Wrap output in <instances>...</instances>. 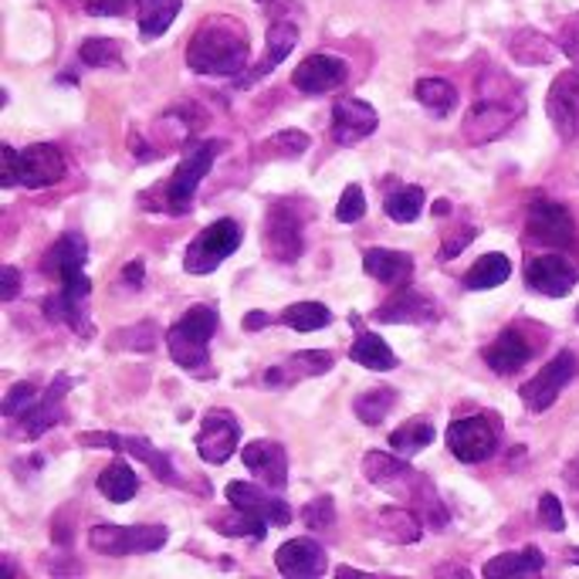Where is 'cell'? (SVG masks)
Returning <instances> with one entry per match:
<instances>
[{"mask_svg": "<svg viewBox=\"0 0 579 579\" xmlns=\"http://www.w3.org/2000/svg\"><path fill=\"white\" fill-rule=\"evenodd\" d=\"M498 448V431L488 417L475 413V417H461L448 428V451L464 461V464H478L488 461Z\"/></svg>", "mask_w": 579, "mask_h": 579, "instance_id": "cell-10", "label": "cell"}, {"mask_svg": "<svg viewBox=\"0 0 579 579\" xmlns=\"http://www.w3.org/2000/svg\"><path fill=\"white\" fill-rule=\"evenodd\" d=\"M508 88H515V82L505 85V92H495L492 88V75L482 82L478 78V102L471 105V113L464 119V136L467 143H492L498 139L502 133H508V126L522 116L525 102L522 95H508Z\"/></svg>", "mask_w": 579, "mask_h": 579, "instance_id": "cell-4", "label": "cell"}, {"mask_svg": "<svg viewBox=\"0 0 579 579\" xmlns=\"http://www.w3.org/2000/svg\"><path fill=\"white\" fill-rule=\"evenodd\" d=\"M529 231L539 244H549V248H569L576 238L569 210L556 200H536L529 207Z\"/></svg>", "mask_w": 579, "mask_h": 579, "instance_id": "cell-20", "label": "cell"}, {"mask_svg": "<svg viewBox=\"0 0 579 579\" xmlns=\"http://www.w3.org/2000/svg\"><path fill=\"white\" fill-rule=\"evenodd\" d=\"M431 441H434V424H431L428 417H410L407 424H400V428L390 434V448H393V454H400V457H410V454H417V451H424Z\"/></svg>", "mask_w": 579, "mask_h": 579, "instance_id": "cell-36", "label": "cell"}, {"mask_svg": "<svg viewBox=\"0 0 579 579\" xmlns=\"http://www.w3.org/2000/svg\"><path fill=\"white\" fill-rule=\"evenodd\" d=\"M362 475H366V482L377 485L380 492H387L393 498H403V502H420L428 512H438L448 522V515H444V508L438 502L434 485L420 475V471H413L407 461H400V454L393 457V454H383V451H370L362 457Z\"/></svg>", "mask_w": 579, "mask_h": 579, "instance_id": "cell-3", "label": "cell"}, {"mask_svg": "<svg viewBox=\"0 0 579 579\" xmlns=\"http://www.w3.org/2000/svg\"><path fill=\"white\" fill-rule=\"evenodd\" d=\"M72 390V377H65V373H59L55 377V383H51L41 397H38V403L28 410V413H21L18 420H21V428H18V438H24V441H34V438H41L48 428H55V424H62V420L69 417L65 413V393Z\"/></svg>", "mask_w": 579, "mask_h": 579, "instance_id": "cell-13", "label": "cell"}, {"mask_svg": "<svg viewBox=\"0 0 579 579\" xmlns=\"http://www.w3.org/2000/svg\"><path fill=\"white\" fill-rule=\"evenodd\" d=\"M244 234H241V224L231 221V218H221L210 228H203L183 251V272L190 275H210L224 265V257H231L238 248H241Z\"/></svg>", "mask_w": 579, "mask_h": 579, "instance_id": "cell-6", "label": "cell"}, {"mask_svg": "<svg viewBox=\"0 0 579 579\" xmlns=\"http://www.w3.org/2000/svg\"><path fill=\"white\" fill-rule=\"evenodd\" d=\"M377 126H380V116L370 102L346 95L333 105V139L339 146H352L366 136H373Z\"/></svg>", "mask_w": 579, "mask_h": 579, "instance_id": "cell-17", "label": "cell"}, {"mask_svg": "<svg viewBox=\"0 0 579 579\" xmlns=\"http://www.w3.org/2000/svg\"><path fill=\"white\" fill-rule=\"evenodd\" d=\"M95 488H98L105 498H109V502L123 505V502H129V498L139 492V475L133 471V464H129V461L116 457V461H109V467H105L102 475H98Z\"/></svg>", "mask_w": 579, "mask_h": 579, "instance_id": "cell-30", "label": "cell"}, {"mask_svg": "<svg viewBox=\"0 0 579 579\" xmlns=\"http://www.w3.org/2000/svg\"><path fill=\"white\" fill-rule=\"evenodd\" d=\"M508 51H512V59L522 62V65H549L556 59V44L546 34L533 31V28L515 31L512 41H508Z\"/></svg>", "mask_w": 579, "mask_h": 579, "instance_id": "cell-34", "label": "cell"}, {"mask_svg": "<svg viewBox=\"0 0 579 579\" xmlns=\"http://www.w3.org/2000/svg\"><path fill=\"white\" fill-rule=\"evenodd\" d=\"M333 370V356L323 349H305V352H292L285 362L272 366L265 373L269 387H295L298 380H312V377H323Z\"/></svg>", "mask_w": 579, "mask_h": 579, "instance_id": "cell-25", "label": "cell"}, {"mask_svg": "<svg viewBox=\"0 0 579 579\" xmlns=\"http://www.w3.org/2000/svg\"><path fill=\"white\" fill-rule=\"evenodd\" d=\"M475 234H478L475 228H461L457 234H451V238L444 241V248H441V257H444V261H451L454 254H461V251H464L471 241H475Z\"/></svg>", "mask_w": 579, "mask_h": 579, "instance_id": "cell-52", "label": "cell"}, {"mask_svg": "<svg viewBox=\"0 0 579 579\" xmlns=\"http://www.w3.org/2000/svg\"><path fill=\"white\" fill-rule=\"evenodd\" d=\"M238 438H241L238 417L224 407H214L203 413V424L197 431V454L207 464H224L238 451Z\"/></svg>", "mask_w": 579, "mask_h": 579, "instance_id": "cell-11", "label": "cell"}, {"mask_svg": "<svg viewBox=\"0 0 579 579\" xmlns=\"http://www.w3.org/2000/svg\"><path fill=\"white\" fill-rule=\"evenodd\" d=\"M529 359H533V346L525 343V336L515 333V329H505V333L485 349V362L492 366V373H498V377L518 373Z\"/></svg>", "mask_w": 579, "mask_h": 579, "instance_id": "cell-28", "label": "cell"}, {"mask_svg": "<svg viewBox=\"0 0 579 579\" xmlns=\"http://www.w3.org/2000/svg\"><path fill=\"white\" fill-rule=\"evenodd\" d=\"M393 407H397V390H393V387H373V390L359 393L356 403H352L356 417L362 420V424H370V428L383 424V417H387Z\"/></svg>", "mask_w": 579, "mask_h": 579, "instance_id": "cell-39", "label": "cell"}, {"mask_svg": "<svg viewBox=\"0 0 579 579\" xmlns=\"http://www.w3.org/2000/svg\"><path fill=\"white\" fill-rule=\"evenodd\" d=\"M308 146H312V139L302 129H282L257 146V156L261 160H298V156H305Z\"/></svg>", "mask_w": 579, "mask_h": 579, "instance_id": "cell-38", "label": "cell"}, {"mask_svg": "<svg viewBox=\"0 0 579 579\" xmlns=\"http://www.w3.org/2000/svg\"><path fill=\"white\" fill-rule=\"evenodd\" d=\"M546 566V556L529 546V549H518V552H502L495 559L485 562V576L488 579H502V576H539Z\"/></svg>", "mask_w": 579, "mask_h": 579, "instance_id": "cell-32", "label": "cell"}, {"mask_svg": "<svg viewBox=\"0 0 579 579\" xmlns=\"http://www.w3.org/2000/svg\"><path fill=\"white\" fill-rule=\"evenodd\" d=\"M133 8V0H85V11L92 18H119Z\"/></svg>", "mask_w": 579, "mask_h": 579, "instance_id": "cell-49", "label": "cell"}, {"mask_svg": "<svg viewBox=\"0 0 579 579\" xmlns=\"http://www.w3.org/2000/svg\"><path fill=\"white\" fill-rule=\"evenodd\" d=\"M269 323H272V319H269L265 312H251L248 319H244V329H261V326H269Z\"/></svg>", "mask_w": 579, "mask_h": 579, "instance_id": "cell-56", "label": "cell"}, {"mask_svg": "<svg viewBox=\"0 0 579 579\" xmlns=\"http://www.w3.org/2000/svg\"><path fill=\"white\" fill-rule=\"evenodd\" d=\"M218 329V308L214 305H193L187 315L170 326L167 333V349L177 366L190 373H200L203 366H210V336Z\"/></svg>", "mask_w": 579, "mask_h": 579, "instance_id": "cell-5", "label": "cell"}, {"mask_svg": "<svg viewBox=\"0 0 579 579\" xmlns=\"http://www.w3.org/2000/svg\"><path fill=\"white\" fill-rule=\"evenodd\" d=\"M349 78V65L336 55H308L295 72H292V85L305 95H323L333 92L339 85H346Z\"/></svg>", "mask_w": 579, "mask_h": 579, "instance_id": "cell-19", "label": "cell"}, {"mask_svg": "<svg viewBox=\"0 0 579 579\" xmlns=\"http://www.w3.org/2000/svg\"><path fill=\"white\" fill-rule=\"evenodd\" d=\"M170 533L164 525H92L88 529V546L102 556H143V552H156L160 546H167Z\"/></svg>", "mask_w": 579, "mask_h": 579, "instance_id": "cell-8", "label": "cell"}, {"mask_svg": "<svg viewBox=\"0 0 579 579\" xmlns=\"http://www.w3.org/2000/svg\"><path fill=\"white\" fill-rule=\"evenodd\" d=\"M21 180V152L14 146H0V187H14Z\"/></svg>", "mask_w": 579, "mask_h": 579, "instance_id": "cell-48", "label": "cell"}, {"mask_svg": "<svg viewBox=\"0 0 579 579\" xmlns=\"http://www.w3.org/2000/svg\"><path fill=\"white\" fill-rule=\"evenodd\" d=\"M221 149H224L221 139H203V143H193V146L183 149V160H180V167L173 170V177H170V183L164 190L170 214H187L200 180L210 173V167H214Z\"/></svg>", "mask_w": 579, "mask_h": 579, "instance_id": "cell-7", "label": "cell"}, {"mask_svg": "<svg viewBox=\"0 0 579 579\" xmlns=\"http://www.w3.org/2000/svg\"><path fill=\"white\" fill-rule=\"evenodd\" d=\"M298 44V28L292 24V21H275L272 28H269V51L261 55V62L251 69V72H241L238 75V88H251L254 82H261L265 75H272L288 55H292V48Z\"/></svg>", "mask_w": 579, "mask_h": 579, "instance_id": "cell-24", "label": "cell"}, {"mask_svg": "<svg viewBox=\"0 0 579 579\" xmlns=\"http://www.w3.org/2000/svg\"><path fill=\"white\" fill-rule=\"evenodd\" d=\"M362 214H366V193H362V187L349 183V187L343 190L339 203H336V221L356 224V221H362Z\"/></svg>", "mask_w": 579, "mask_h": 579, "instance_id": "cell-45", "label": "cell"}, {"mask_svg": "<svg viewBox=\"0 0 579 579\" xmlns=\"http://www.w3.org/2000/svg\"><path fill=\"white\" fill-rule=\"evenodd\" d=\"M512 275V261L502 254V251H488L482 254L475 265H471V272L464 275V288L471 292H488V288H498L505 285Z\"/></svg>", "mask_w": 579, "mask_h": 579, "instance_id": "cell-31", "label": "cell"}, {"mask_svg": "<svg viewBox=\"0 0 579 579\" xmlns=\"http://www.w3.org/2000/svg\"><path fill=\"white\" fill-rule=\"evenodd\" d=\"M152 336H156V326L152 323H143L129 333H113V339H126L119 346H129V349H149L152 346Z\"/></svg>", "mask_w": 579, "mask_h": 579, "instance_id": "cell-50", "label": "cell"}, {"mask_svg": "<svg viewBox=\"0 0 579 579\" xmlns=\"http://www.w3.org/2000/svg\"><path fill=\"white\" fill-rule=\"evenodd\" d=\"M248 59H251L248 28L228 14L207 18L187 44V69L197 75H241Z\"/></svg>", "mask_w": 579, "mask_h": 579, "instance_id": "cell-2", "label": "cell"}, {"mask_svg": "<svg viewBox=\"0 0 579 579\" xmlns=\"http://www.w3.org/2000/svg\"><path fill=\"white\" fill-rule=\"evenodd\" d=\"M38 390H34V383H14L11 390H8V397H4V417H11V420H18L21 413H28L34 403H38Z\"/></svg>", "mask_w": 579, "mask_h": 579, "instance_id": "cell-46", "label": "cell"}, {"mask_svg": "<svg viewBox=\"0 0 579 579\" xmlns=\"http://www.w3.org/2000/svg\"><path fill=\"white\" fill-rule=\"evenodd\" d=\"M438 576H471V569H464V566H444V569H438Z\"/></svg>", "mask_w": 579, "mask_h": 579, "instance_id": "cell-57", "label": "cell"}, {"mask_svg": "<svg viewBox=\"0 0 579 579\" xmlns=\"http://www.w3.org/2000/svg\"><path fill=\"white\" fill-rule=\"evenodd\" d=\"M78 59L92 69H119L123 65V51L113 38H88L78 51Z\"/></svg>", "mask_w": 579, "mask_h": 579, "instance_id": "cell-43", "label": "cell"}, {"mask_svg": "<svg viewBox=\"0 0 579 579\" xmlns=\"http://www.w3.org/2000/svg\"><path fill=\"white\" fill-rule=\"evenodd\" d=\"M576 377V356L569 352V349H562L559 356H552L543 370L522 387V403L529 407V410H536V413H543V410H549L552 403H556V397L562 393V387L569 383Z\"/></svg>", "mask_w": 579, "mask_h": 579, "instance_id": "cell-12", "label": "cell"}, {"mask_svg": "<svg viewBox=\"0 0 579 579\" xmlns=\"http://www.w3.org/2000/svg\"><path fill=\"white\" fill-rule=\"evenodd\" d=\"M420 210H424V190L420 187H400L397 193L387 197V218L397 221V224L417 221Z\"/></svg>", "mask_w": 579, "mask_h": 579, "instance_id": "cell-42", "label": "cell"}, {"mask_svg": "<svg viewBox=\"0 0 579 579\" xmlns=\"http://www.w3.org/2000/svg\"><path fill=\"white\" fill-rule=\"evenodd\" d=\"M180 14V0H139V34L146 41L167 34Z\"/></svg>", "mask_w": 579, "mask_h": 579, "instance_id": "cell-35", "label": "cell"}, {"mask_svg": "<svg viewBox=\"0 0 579 579\" xmlns=\"http://www.w3.org/2000/svg\"><path fill=\"white\" fill-rule=\"evenodd\" d=\"M302 522H305V529H333L336 525V502L329 498V495H323V498H312L305 508H302Z\"/></svg>", "mask_w": 579, "mask_h": 579, "instance_id": "cell-44", "label": "cell"}, {"mask_svg": "<svg viewBox=\"0 0 579 579\" xmlns=\"http://www.w3.org/2000/svg\"><path fill=\"white\" fill-rule=\"evenodd\" d=\"M0 282H4V288H0V298H4V302H11L21 292V272L11 269V265H4V272H0Z\"/></svg>", "mask_w": 579, "mask_h": 579, "instance_id": "cell-53", "label": "cell"}, {"mask_svg": "<svg viewBox=\"0 0 579 579\" xmlns=\"http://www.w3.org/2000/svg\"><path fill=\"white\" fill-rule=\"evenodd\" d=\"M282 323L295 333H315L333 323V312L323 302H295L292 308L282 312Z\"/></svg>", "mask_w": 579, "mask_h": 579, "instance_id": "cell-40", "label": "cell"}, {"mask_svg": "<svg viewBox=\"0 0 579 579\" xmlns=\"http://www.w3.org/2000/svg\"><path fill=\"white\" fill-rule=\"evenodd\" d=\"M275 566L282 576H298V579H312V576H323L329 569L326 562V549L312 539H292L275 552Z\"/></svg>", "mask_w": 579, "mask_h": 579, "instance_id": "cell-26", "label": "cell"}, {"mask_svg": "<svg viewBox=\"0 0 579 579\" xmlns=\"http://www.w3.org/2000/svg\"><path fill=\"white\" fill-rule=\"evenodd\" d=\"M569 559H572V562L579 566V546H576V549H569Z\"/></svg>", "mask_w": 579, "mask_h": 579, "instance_id": "cell-59", "label": "cell"}, {"mask_svg": "<svg viewBox=\"0 0 579 579\" xmlns=\"http://www.w3.org/2000/svg\"><path fill=\"white\" fill-rule=\"evenodd\" d=\"M214 525H218L221 536H231V539H234V536H238V539H265V533H269V522H265V518L248 515V512H241V508H231L228 515H218Z\"/></svg>", "mask_w": 579, "mask_h": 579, "instance_id": "cell-41", "label": "cell"}, {"mask_svg": "<svg viewBox=\"0 0 579 579\" xmlns=\"http://www.w3.org/2000/svg\"><path fill=\"white\" fill-rule=\"evenodd\" d=\"M377 319L387 326H424L438 319V302L410 285H400V292L377 308Z\"/></svg>", "mask_w": 579, "mask_h": 579, "instance_id": "cell-15", "label": "cell"}, {"mask_svg": "<svg viewBox=\"0 0 579 579\" xmlns=\"http://www.w3.org/2000/svg\"><path fill=\"white\" fill-rule=\"evenodd\" d=\"M546 113L562 139L579 136V72H562L546 98Z\"/></svg>", "mask_w": 579, "mask_h": 579, "instance_id": "cell-18", "label": "cell"}, {"mask_svg": "<svg viewBox=\"0 0 579 579\" xmlns=\"http://www.w3.org/2000/svg\"><path fill=\"white\" fill-rule=\"evenodd\" d=\"M265 248L282 265H288V261L302 254V218L288 203H272L265 221Z\"/></svg>", "mask_w": 579, "mask_h": 579, "instance_id": "cell-16", "label": "cell"}, {"mask_svg": "<svg viewBox=\"0 0 579 579\" xmlns=\"http://www.w3.org/2000/svg\"><path fill=\"white\" fill-rule=\"evenodd\" d=\"M123 278H126L133 288H139V282H143V261H129V265L123 269Z\"/></svg>", "mask_w": 579, "mask_h": 579, "instance_id": "cell-55", "label": "cell"}, {"mask_svg": "<svg viewBox=\"0 0 579 579\" xmlns=\"http://www.w3.org/2000/svg\"><path fill=\"white\" fill-rule=\"evenodd\" d=\"M539 518H543V525L549 533H562L566 529V515H562V502L552 495V492H546L543 498H539Z\"/></svg>", "mask_w": 579, "mask_h": 579, "instance_id": "cell-47", "label": "cell"}, {"mask_svg": "<svg viewBox=\"0 0 579 579\" xmlns=\"http://www.w3.org/2000/svg\"><path fill=\"white\" fill-rule=\"evenodd\" d=\"M78 444L82 448H109V451H123V454H133L139 457L149 471H156V478L180 488L183 478L177 475V467L170 464V457L160 451V448H152L146 438L139 434H113V431H88V434H78Z\"/></svg>", "mask_w": 579, "mask_h": 579, "instance_id": "cell-9", "label": "cell"}, {"mask_svg": "<svg viewBox=\"0 0 579 579\" xmlns=\"http://www.w3.org/2000/svg\"><path fill=\"white\" fill-rule=\"evenodd\" d=\"M261 8H265L275 21H282V14L285 11H292V8H298V0H257Z\"/></svg>", "mask_w": 579, "mask_h": 579, "instance_id": "cell-54", "label": "cell"}, {"mask_svg": "<svg viewBox=\"0 0 579 579\" xmlns=\"http://www.w3.org/2000/svg\"><path fill=\"white\" fill-rule=\"evenodd\" d=\"M362 272L383 282V285H407L413 275V257L407 251H390V248H370L362 254Z\"/></svg>", "mask_w": 579, "mask_h": 579, "instance_id": "cell-27", "label": "cell"}, {"mask_svg": "<svg viewBox=\"0 0 579 579\" xmlns=\"http://www.w3.org/2000/svg\"><path fill=\"white\" fill-rule=\"evenodd\" d=\"M413 92H417V102L424 105V109H428L431 116H438V119L451 116L454 105H457V92H454V85L444 82V78H420Z\"/></svg>", "mask_w": 579, "mask_h": 579, "instance_id": "cell-37", "label": "cell"}, {"mask_svg": "<svg viewBox=\"0 0 579 579\" xmlns=\"http://www.w3.org/2000/svg\"><path fill=\"white\" fill-rule=\"evenodd\" d=\"M224 495H228L231 508H241L248 515L265 518L269 525H288L292 522V508L278 495H269L265 488H257L251 482H231Z\"/></svg>", "mask_w": 579, "mask_h": 579, "instance_id": "cell-23", "label": "cell"}, {"mask_svg": "<svg viewBox=\"0 0 579 579\" xmlns=\"http://www.w3.org/2000/svg\"><path fill=\"white\" fill-rule=\"evenodd\" d=\"M336 576H339V579H346V576H349V579H356V576H366V572H362V569H352V566H339V569H336Z\"/></svg>", "mask_w": 579, "mask_h": 579, "instance_id": "cell-58", "label": "cell"}, {"mask_svg": "<svg viewBox=\"0 0 579 579\" xmlns=\"http://www.w3.org/2000/svg\"><path fill=\"white\" fill-rule=\"evenodd\" d=\"M559 48L579 65V14H572V18L562 24V31H559Z\"/></svg>", "mask_w": 579, "mask_h": 579, "instance_id": "cell-51", "label": "cell"}, {"mask_svg": "<svg viewBox=\"0 0 579 579\" xmlns=\"http://www.w3.org/2000/svg\"><path fill=\"white\" fill-rule=\"evenodd\" d=\"M241 461L269 488L282 492L288 485V454H285V448L278 441H251V444H244Z\"/></svg>", "mask_w": 579, "mask_h": 579, "instance_id": "cell-22", "label": "cell"}, {"mask_svg": "<svg viewBox=\"0 0 579 579\" xmlns=\"http://www.w3.org/2000/svg\"><path fill=\"white\" fill-rule=\"evenodd\" d=\"M576 323H579V308H576Z\"/></svg>", "mask_w": 579, "mask_h": 579, "instance_id": "cell-60", "label": "cell"}, {"mask_svg": "<svg viewBox=\"0 0 579 579\" xmlns=\"http://www.w3.org/2000/svg\"><path fill=\"white\" fill-rule=\"evenodd\" d=\"M65 177V156L51 143H34L21 149V183L28 190H44Z\"/></svg>", "mask_w": 579, "mask_h": 579, "instance_id": "cell-21", "label": "cell"}, {"mask_svg": "<svg viewBox=\"0 0 579 579\" xmlns=\"http://www.w3.org/2000/svg\"><path fill=\"white\" fill-rule=\"evenodd\" d=\"M377 522H380L383 536H387L390 543H400V546L420 543V536H424V522H420L410 508H400V505L380 508Z\"/></svg>", "mask_w": 579, "mask_h": 579, "instance_id": "cell-33", "label": "cell"}, {"mask_svg": "<svg viewBox=\"0 0 579 579\" xmlns=\"http://www.w3.org/2000/svg\"><path fill=\"white\" fill-rule=\"evenodd\" d=\"M85 257H88V244L78 231H69L55 241V248L44 257V272L55 275L62 292L55 298L44 302V315L51 319L69 323L75 333L88 336V323H85V298L92 292V282L85 275Z\"/></svg>", "mask_w": 579, "mask_h": 579, "instance_id": "cell-1", "label": "cell"}, {"mask_svg": "<svg viewBox=\"0 0 579 579\" xmlns=\"http://www.w3.org/2000/svg\"><path fill=\"white\" fill-rule=\"evenodd\" d=\"M579 282V272L569 265L562 254H543V257H529L525 261V285L539 295L549 298H562L572 292V285Z\"/></svg>", "mask_w": 579, "mask_h": 579, "instance_id": "cell-14", "label": "cell"}, {"mask_svg": "<svg viewBox=\"0 0 579 579\" xmlns=\"http://www.w3.org/2000/svg\"><path fill=\"white\" fill-rule=\"evenodd\" d=\"M352 326L359 329V336H356V343L349 346V359L359 362V366H366V370H377V373L393 370V366H397V352L387 346V339H380L377 333H366V329L359 326V319H352Z\"/></svg>", "mask_w": 579, "mask_h": 579, "instance_id": "cell-29", "label": "cell"}]
</instances>
